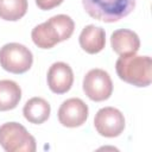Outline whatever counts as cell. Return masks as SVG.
<instances>
[{"label": "cell", "mask_w": 152, "mask_h": 152, "mask_svg": "<svg viewBox=\"0 0 152 152\" xmlns=\"http://www.w3.org/2000/svg\"><path fill=\"white\" fill-rule=\"evenodd\" d=\"M110 45L113 51L119 56H128L138 52L140 48V39L134 31L120 28L112 33Z\"/></svg>", "instance_id": "cell-10"}, {"label": "cell", "mask_w": 152, "mask_h": 152, "mask_svg": "<svg viewBox=\"0 0 152 152\" xmlns=\"http://www.w3.org/2000/svg\"><path fill=\"white\" fill-rule=\"evenodd\" d=\"M33 55L28 48L19 43H7L0 48V65L12 74H24L32 66Z\"/></svg>", "instance_id": "cell-5"}, {"label": "cell", "mask_w": 152, "mask_h": 152, "mask_svg": "<svg viewBox=\"0 0 152 152\" xmlns=\"http://www.w3.org/2000/svg\"><path fill=\"white\" fill-rule=\"evenodd\" d=\"M27 0H0V18L7 21H17L27 12Z\"/></svg>", "instance_id": "cell-14"}, {"label": "cell", "mask_w": 152, "mask_h": 152, "mask_svg": "<svg viewBox=\"0 0 152 152\" xmlns=\"http://www.w3.org/2000/svg\"><path fill=\"white\" fill-rule=\"evenodd\" d=\"M80 46L89 55L99 53L106 45V32L102 27L95 25H87L78 37Z\"/></svg>", "instance_id": "cell-11"}, {"label": "cell", "mask_w": 152, "mask_h": 152, "mask_svg": "<svg viewBox=\"0 0 152 152\" xmlns=\"http://www.w3.org/2000/svg\"><path fill=\"white\" fill-rule=\"evenodd\" d=\"M48 86L55 94H64L70 90L74 83V72L69 64L55 62L48 70Z\"/></svg>", "instance_id": "cell-9"}, {"label": "cell", "mask_w": 152, "mask_h": 152, "mask_svg": "<svg viewBox=\"0 0 152 152\" xmlns=\"http://www.w3.org/2000/svg\"><path fill=\"white\" fill-rule=\"evenodd\" d=\"M84 94L95 102L108 100L113 93V82L107 71L103 69H91L83 78Z\"/></svg>", "instance_id": "cell-6"}, {"label": "cell", "mask_w": 152, "mask_h": 152, "mask_svg": "<svg viewBox=\"0 0 152 152\" xmlns=\"http://www.w3.org/2000/svg\"><path fill=\"white\" fill-rule=\"evenodd\" d=\"M0 146L7 152H34L36 139L19 122H6L0 126Z\"/></svg>", "instance_id": "cell-4"}, {"label": "cell", "mask_w": 152, "mask_h": 152, "mask_svg": "<svg viewBox=\"0 0 152 152\" xmlns=\"http://www.w3.org/2000/svg\"><path fill=\"white\" fill-rule=\"evenodd\" d=\"M137 0H82L84 11L94 19L115 23L129 15Z\"/></svg>", "instance_id": "cell-3"}, {"label": "cell", "mask_w": 152, "mask_h": 152, "mask_svg": "<svg viewBox=\"0 0 152 152\" xmlns=\"http://www.w3.org/2000/svg\"><path fill=\"white\" fill-rule=\"evenodd\" d=\"M21 99L19 84L12 80L0 81V112L14 109Z\"/></svg>", "instance_id": "cell-13"}, {"label": "cell", "mask_w": 152, "mask_h": 152, "mask_svg": "<svg viewBox=\"0 0 152 152\" xmlns=\"http://www.w3.org/2000/svg\"><path fill=\"white\" fill-rule=\"evenodd\" d=\"M94 127L96 132L102 137H119L125 129L124 114L114 107H103L95 114Z\"/></svg>", "instance_id": "cell-7"}, {"label": "cell", "mask_w": 152, "mask_h": 152, "mask_svg": "<svg viewBox=\"0 0 152 152\" xmlns=\"http://www.w3.org/2000/svg\"><path fill=\"white\" fill-rule=\"evenodd\" d=\"M51 113V107L46 100L43 97H32L30 99L24 108H23V114L25 119L34 125H40L45 122Z\"/></svg>", "instance_id": "cell-12"}, {"label": "cell", "mask_w": 152, "mask_h": 152, "mask_svg": "<svg viewBox=\"0 0 152 152\" xmlns=\"http://www.w3.org/2000/svg\"><path fill=\"white\" fill-rule=\"evenodd\" d=\"M115 70L124 82L142 88L152 81V59L150 56H120L115 63Z\"/></svg>", "instance_id": "cell-2"}, {"label": "cell", "mask_w": 152, "mask_h": 152, "mask_svg": "<svg viewBox=\"0 0 152 152\" xmlns=\"http://www.w3.org/2000/svg\"><path fill=\"white\" fill-rule=\"evenodd\" d=\"M75 30L74 20L66 14H57L33 27L32 42L40 49H51L71 37Z\"/></svg>", "instance_id": "cell-1"}, {"label": "cell", "mask_w": 152, "mask_h": 152, "mask_svg": "<svg viewBox=\"0 0 152 152\" xmlns=\"http://www.w3.org/2000/svg\"><path fill=\"white\" fill-rule=\"evenodd\" d=\"M62 2H63V0H36V5L43 11L52 10L57 6H59Z\"/></svg>", "instance_id": "cell-15"}, {"label": "cell", "mask_w": 152, "mask_h": 152, "mask_svg": "<svg viewBox=\"0 0 152 152\" xmlns=\"http://www.w3.org/2000/svg\"><path fill=\"white\" fill-rule=\"evenodd\" d=\"M88 106L78 97H71L61 104L58 109L59 124L64 127L75 128L82 126L88 119Z\"/></svg>", "instance_id": "cell-8"}]
</instances>
